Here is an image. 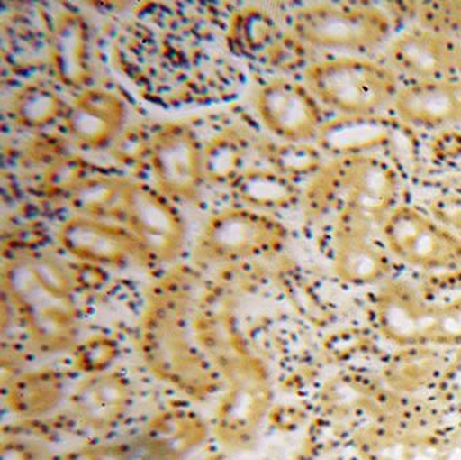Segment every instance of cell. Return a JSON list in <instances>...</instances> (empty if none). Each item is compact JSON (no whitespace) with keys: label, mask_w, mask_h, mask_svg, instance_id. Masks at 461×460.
Returning a JSON list of instances; mask_svg holds the SVG:
<instances>
[{"label":"cell","mask_w":461,"mask_h":460,"mask_svg":"<svg viewBox=\"0 0 461 460\" xmlns=\"http://www.w3.org/2000/svg\"><path fill=\"white\" fill-rule=\"evenodd\" d=\"M240 199L250 208L272 207L283 202L288 189L285 179L267 170H247L233 184Z\"/></svg>","instance_id":"obj_26"},{"label":"cell","mask_w":461,"mask_h":460,"mask_svg":"<svg viewBox=\"0 0 461 460\" xmlns=\"http://www.w3.org/2000/svg\"><path fill=\"white\" fill-rule=\"evenodd\" d=\"M344 186L348 192L345 206L383 224L395 194V180L384 165L361 160L348 170Z\"/></svg>","instance_id":"obj_21"},{"label":"cell","mask_w":461,"mask_h":460,"mask_svg":"<svg viewBox=\"0 0 461 460\" xmlns=\"http://www.w3.org/2000/svg\"><path fill=\"white\" fill-rule=\"evenodd\" d=\"M61 248L80 262L96 267L121 268L129 262L147 264L141 245L120 222L77 216L58 232Z\"/></svg>","instance_id":"obj_12"},{"label":"cell","mask_w":461,"mask_h":460,"mask_svg":"<svg viewBox=\"0 0 461 460\" xmlns=\"http://www.w3.org/2000/svg\"><path fill=\"white\" fill-rule=\"evenodd\" d=\"M207 437V425L187 410L167 411L121 440L64 452L50 460H185Z\"/></svg>","instance_id":"obj_6"},{"label":"cell","mask_w":461,"mask_h":460,"mask_svg":"<svg viewBox=\"0 0 461 460\" xmlns=\"http://www.w3.org/2000/svg\"><path fill=\"white\" fill-rule=\"evenodd\" d=\"M71 403L83 427L94 432H107L125 417L131 406V389L120 373L102 371L75 390Z\"/></svg>","instance_id":"obj_19"},{"label":"cell","mask_w":461,"mask_h":460,"mask_svg":"<svg viewBox=\"0 0 461 460\" xmlns=\"http://www.w3.org/2000/svg\"><path fill=\"white\" fill-rule=\"evenodd\" d=\"M380 229L388 251L411 267L449 270L461 264V238L411 206L390 210Z\"/></svg>","instance_id":"obj_10"},{"label":"cell","mask_w":461,"mask_h":460,"mask_svg":"<svg viewBox=\"0 0 461 460\" xmlns=\"http://www.w3.org/2000/svg\"><path fill=\"white\" fill-rule=\"evenodd\" d=\"M129 180L120 176H86L68 195L69 203L80 216L120 222L123 191Z\"/></svg>","instance_id":"obj_24"},{"label":"cell","mask_w":461,"mask_h":460,"mask_svg":"<svg viewBox=\"0 0 461 460\" xmlns=\"http://www.w3.org/2000/svg\"><path fill=\"white\" fill-rule=\"evenodd\" d=\"M52 62L61 83L82 87L91 78L90 34L85 19L77 14L63 13L52 32Z\"/></svg>","instance_id":"obj_20"},{"label":"cell","mask_w":461,"mask_h":460,"mask_svg":"<svg viewBox=\"0 0 461 460\" xmlns=\"http://www.w3.org/2000/svg\"><path fill=\"white\" fill-rule=\"evenodd\" d=\"M125 103L106 88H87L69 105L64 116L72 140L87 149H102L120 135L126 122Z\"/></svg>","instance_id":"obj_17"},{"label":"cell","mask_w":461,"mask_h":460,"mask_svg":"<svg viewBox=\"0 0 461 460\" xmlns=\"http://www.w3.org/2000/svg\"><path fill=\"white\" fill-rule=\"evenodd\" d=\"M69 106L50 84L31 81L13 92L7 113L13 122L25 129H44L66 116Z\"/></svg>","instance_id":"obj_22"},{"label":"cell","mask_w":461,"mask_h":460,"mask_svg":"<svg viewBox=\"0 0 461 460\" xmlns=\"http://www.w3.org/2000/svg\"><path fill=\"white\" fill-rule=\"evenodd\" d=\"M303 78L318 102L353 116L379 113L393 105L399 91L390 67L355 57L314 62L306 68Z\"/></svg>","instance_id":"obj_5"},{"label":"cell","mask_w":461,"mask_h":460,"mask_svg":"<svg viewBox=\"0 0 461 460\" xmlns=\"http://www.w3.org/2000/svg\"><path fill=\"white\" fill-rule=\"evenodd\" d=\"M377 222L344 206L336 229L334 270L347 283L364 286L376 283L390 270L387 253L374 238Z\"/></svg>","instance_id":"obj_15"},{"label":"cell","mask_w":461,"mask_h":460,"mask_svg":"<svg viewBox=\"0 0 461 460\" xmlns=\"http://www.w3.org/2000/svg\"><path fill=\"white\" fill-rule=\"evenodd\" d=\"M393 106L402 121L414 126L461 124V78L412 81L399 88Z\"/></svg>","instance_id":"obj_18"},{"label":"cell","mask_w":461,"mask_h":460,"mask_svg":"<svg viewBox=\"0 0 461 460\" xmlns=\"http://www.w3.org/2000/svg\"><path fill=\"white\" fill-rule=\"evenodd\" d=\"M431 213L445 226L461 230V195L437 199L431 205Z\"/></svg>","instance_id":"obj_29"},{"label":"cell","mask_w":461,"mask_h":460,"mask_svg":"<svg viewBox=\"0 0 461 460\" xmlns=\"http://www.w3.org/2000/svg\"><path fill=\"white\" fill-rule=\"evenodd\" d=\"M304 83L276 78L264 84L255 97L263 126L280 140L296 143L320 133L321 107Z\"/></svg>","instance_id":"obj_13"},{"label":"cell","mask_w":461,"mask_h":460,"mask_svg":"<svg viewBox=\"0 0 461 460\" xmlns=\"http://www.w3.org/2000/svg\"><path fill=\"white\" fill-rule=\"evenodd\" d=\"M5 300L37 351L58 354L79 336L77 276L52 254L13 257L2 272Z\"/></svg>","instance_id":"obj_3"},{"label":"cell","mask_w":461,"mask_h":460,"mask_svg":"<svg viewBox=\"0 0 461 460\" xmlns=\"http://www.w3.org/2000/svg\"><path fill=\"white\" fill-rule=\"evenodd\" d=\"M60 397V381L55 373H33L15 382L9 395L10 409L20 416H41L52 410Z\"/></svg>","instance_id":"obj_25"},{"label":"cell","mask_w":461,"mask_h":460,"mask_svg":"<svg viewBox=\"0 0 461 460\" xmlns=\"http://www.w3.org/2000/svg\"><path fill=\"white\" fill-rule=\"evenodd\" d=\"M193 271L179 268L150 292L140 324L142 360L153 375L188 397L204 400L222 387L217 371L195 337L196 292Z\"/></svg>","instance_id":"obj_2"},{"label":"cell","mask_w":461,"mask_h":460,"mask_svg":"<svg viewBox=\"0 0 461 460\" xmlns=\"http://www.w3.org/2000/svg\"><path fill=\"white\" fill-rule=\"evenodd\" d=\"M263 18V14H255L249 10L245 11L241 15H237L236 22L231 26V32H234L233 40L239 43L242 51L255 53L260 51L268 40L272 29L267 19L260 26Z\"/></svg>","instance_id":"obj_27"},{"label":"cell","mask_w":461,"mask_h":460,"mask_svg":"<svg viewBox=\"0 0 461 460\" xmlns=\"http://www.w3.org/2000/svg\"><path fill=\"white\" fill-rule=\"evenodd\" d=\"M390 68L414 81L444 80L461 73V45L455 38L426 29L399 35L387 51Z\"/></svg>","instance_id":"obj_16"},{"label":"cell","mask_w":461,"mask_h":460,"mask_svg":"<svg viewBox=\"0 0 461 460\" xmlns=\"http://www.w3.org/2000/svg\"><path fill=\"white\" fill-rule=\"evenodd\" d=\"M353 446L363 460H461V425L429 432L371 425L356 433Z\"/></svg>","instance_id":"obj_14"},{"label":"cell","mask_w":461,"mask_h":460,"mask_svg":"<svg viewBox=\"0 0 461 460\" xmlns=\"http://www.w3.org/2000/svg\"><path fill=\"white\" fill-rule=\"evenodd\" d=\"M86 164L77 157H67L53 164L45 175V187L55 194H71L86 178Z\"/></svg>","instance_id":"obj_28"},{"label":"cell","mask_w":461,"mask_h":460,"mask_svg":"<svg viewBox=\"0 0 461 460\" xmlns=\"http://www.w3.org/2000/svg\"><path fill=\"white\" fill-rule=\"evenodd\" d=\"M283 227L250 207H230L204 225L194 248L199 264L217 265L255 259L279 248Z\"/></svg>","instance_id":"obj_7"},{"label":"cell","mask_w":461,"mask_h":460,"mask_svg":"<svg viewBox=\"0 0 461 460\" xmlns=\"http://www.w3.org/2000/svg\"><path fill=\"white\" fill-rule=\"evenodd\" d=\"M247 130L239 126L215 134L203 145L204 179L214 184H233L245 172L250 141Z\"/></svg>","instance_id":"obj_23"},{"label":"cell","mask_w":461,"mask_h":460,"mask_svg":"<svg viewBox=\"0 0 461 460\" xmlns=\"http://www.w3.org/2000/svg\"><path fill=\"white\" fill-rule=\"evenodd\" d=\"M194 330L198 345L226 387L215 416V436L230 451H248L258 443L271 408L268 371L242 337L228 298H201Z\"/></svg>","instance_id":"obj_1"},{"label":"cell","mask_w":461,"mask_h":460,"mask_svg":"<svg viewBox=\"0 0 461 460\" xmlns=\"http://www.w3.org/2000/svg\"><path fill=\"white\" fill-rule=\"evenodd\" d=\"M120 222L139 241L147 264H169L185 249L187 229L182 214L174 200L149 184L128 181Z\"/></svg>","instance_id":"obj_8"},{"label":"cell","mask_w":461,"mask_h":460,"mask_svg":"<svg viewBox=\"0 0 461 460\" xmlns=\"http://www.w3.org/2000/svg\"><path fill=\"white\" fill-rule=\"evenodd\" d=\"M375 317L380 333L396 345L461 344V297L444 303L426 302L406 283L391 281L377 294Z\"/></svg>","instance_id":"obj_4"},{"label":"cell","mask_w":461,"mask_h":460,"mask_svg":"<svg viewBox=\"0 0 461 460\" xmlns=\"http://www.w3.org/2000/svg\"><path fill=\"white\" fill-rule=\"evenodd\" d=\"M148 160L155 187L171 200L195 202L204 181L203 145L185 122H167L149 137Z\"/></svg>","instance_id":"obj_11"},{"label":"cell","mask_w":461,"mask_h":460,"mask_svg":"<svg viewBox=\"0 0 461 460\" xmlns=\"http://www.w3.org/2000/svg\"><path fill=\"white\" fill-rule=\"evenodd\" d=\"M293 30L315 48L364 51L390 35L391 21L374 5H312L294 13Z\"/></svg>","instance_id":"obj_9"}]
</instances>
